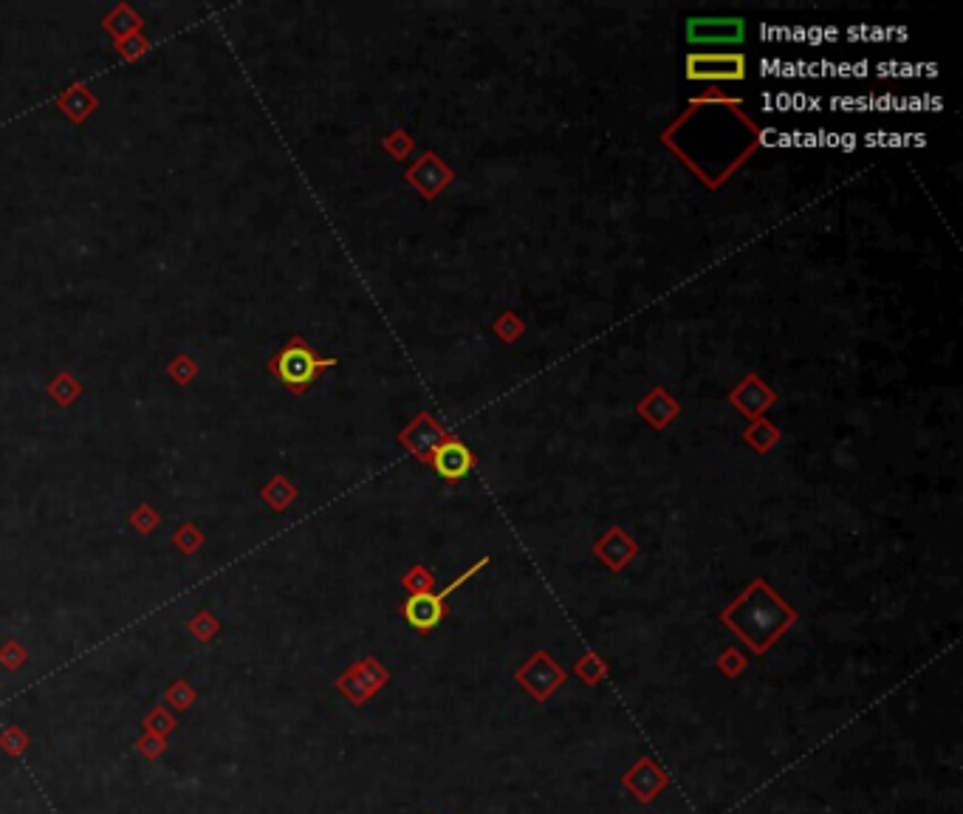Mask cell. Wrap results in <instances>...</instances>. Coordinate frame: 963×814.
Masks as SVG:
<instances>
[{
  "label": "cell",
  "mask_w": 963,
  "mask_h": 814,
  "mask_svg": "<svg viewBox=\"0 0 963 814\" xmlns=\"http://www.w3.org/2000/svg\"><path fill=\"white\" fill-rule=\"evenodd\" d=\"M794 619H797L794 608L783 603L763 580H755L723 611V622L732 631H738L755 653H763L777 636L786 634Z\"/></svg>",
  "instance_id": "cell-1"
},
{
  "label": "cell",
  "mask_w": 963,
  "mask_h": 814,
  "mask_svg": "<svg viewBox=\"0 0 963 814\" xmlns=\"http://www.w3.org/2000/svg\"><path fill=\"white\" fill-rule=\"evenodd\" d=\"M687 80L740 82L746 80V57L738 51H698L687 57Z\"/></svg>",
  "instance_id": "cell-2"
},
{
  "label": "cell",
  "mask_w": 963,
  "mask_h": 814,
  "mask_svg": "<svg viewBox=\"0 0 963 814\" xmlns=\"http://www.w3.org/2000/svg\"><path fill=\"white\" fill-rule=\"evenodd\" d=\"M331 365H334V359H320L305 342L294 340L277 357V376L294 391H303L305 385H311L317 379L322 368H331Z\"/></svg>",
  "instance_id": "cell-3"
},
{
  "label": "cell",
  "mask_w": 963,
  "mask_h": 814,
  "mask_svg": "<svg viewBox=\"0 0 963 814\" xmlns=\"http://www.w3.org/2000/svg\"><path fill=\"white\" fill-rule=\"evenodd\" d=\"M746 40L743 17H690L687 43L690 46H740Z\"/></svg>",
  "instance_id": "cell-4"
},
{
  "label": "cell",
  "mask_w": 963,
  "mask_h": 814,
  "mask_svg": "<svg viewBox=\"0 0 963 814\" xmlns=\"http://www.w3.org/2000/svg\"><path fill=\"white\" fill-rule=\"evenodd\" d=\"M404 181H407L416 193L427 198V201H435V198L441 196L452 181H455V173H452L450 164L444 162L438 153L427 150V153H421L416 162L404 170Z\"/></svg>",
  "instance_id": "cell-5"
},
{
  "label": "cell",
  "mask_w": 963,
  "mask_h": 814,
  "mask_svg": "<svg viewBox=\"0 0 963 814\" xmlns=\"http://www.w3.org/2000/svg\"><path fill=\"white\" fill-rule=\"evenodd\" d=\"M447 439H452V433H447L441 424L435 422L433 413H418L416 419L404 427L402 436H399V441H402L404 447H407L418 461H427V464H430V458H433L435 450H438V447H441Z\"/></svg>",
  "instance_id": "cell-6"
},
{
  "label": "cell",
  "mask_w": 963,
  "mask_h": 814,
  "mask_svg": "<svg viewBox=\"0 0 963 814\" xmlns=\"http://www.w3.org/2000/svg\"><path fill=\"white\" fill-rule=\"evenodd\" d=\"M385 682L387 670L376 659H362L348 673L339 676L337 687L351 699V704H365Z\"/></svg>",
  "instance_id": "cell-7"
},
{
  "label": "cell",
  "mask_w": 963,
  "mask_h": 814,
  "mask_svg": "<svg viewBox=\"0 0 963 814\" xmlns=\"http://www.w3.org/2000/svg\"><path fill=\"white\" fill-rule=\"evenodd\" d=\"M517 679H520V684L529 690L534 699L546 701L548 696H551V690H557V687L565 682V673H562V668H557V665L551 662V656H548V653L540 651V653H534L529 662L520 668Z\"/></svg>",
  "instance_id": "cell-8"
},
{
  "label": "cell",
  "mask_w": 963,
  "mask_h": 814,
  "mask_svg": "<svg viewBox=\"0 0 963 814\" xmlns=\"http://www.w3.org/2000/svg\"><path fill=\"white\" fill-rule=\"evenodd\" d=\"M729 402L735 405L740 416H746L749 422H755V419H763V413L777 402V393L771 391L760 376L749 374L735 391L729 393Z\"/></svg>",
  "instance_id": "cell-9"
},
{
  "label": "cell",
  "mask_w": 963,
  "mask_h": 814,
  "mask_svg": "<svg viewBox=\"0 0 963 814\" xmlns=\"http://www.w3.org/2000/svg\"><path fill=\"white\" fill-rule=\"evenodd\" d=\"M430 464H433V470L441 478H447V481H461V478H466V475L472 473V467H475V453L466 447V444H461V441L455 439H447L438 450L433 453V458H430Z\"/></svg>",
  "instance_id": "cell-10"
},
{
  "label": "cell",
  "mask_w": 963,
  "mask_h": 814,
  "mask_svg": "<svg viewBox=\"0 0 963 814\" xmlns=\"http://www.w3.org/2000/svg\"><path fill=\"white\" fill-rule=\"evenodd\" d=\"M636 413H639V416H642L644 422L650 424L653 430H667L670 422L681 416V402L664 391L661 385H656V388L647 393L642 402L636 405Z\"/></svg>",
  "instance_id": "cell-11"
},
{
  "label": "cell",
  "mask_w": 963,
  "mask_h": 814,
  "mask_svg": "<svg viewBox=\"0 0 963 814\" xmlns=\"http://www.w3.org/2000/svg\"><path fill=\"white\" fill-rule=\"evenodd\" d=\"M447 617V603L438 600V594L424 591V594H410V600L404 603V619L416 628V631H433L441 619Z\"/></svg>",
  "instance_id": "cell-12"
},
{
  "label": "cell",
  "mask_w": 963,
  "mask_h": 814,
  "mask_svg": "<svg viewBox=\"0 0 963 814\" xmlns=\"http://www.w3.org/2000/svg\"><path fill=\"white\" fill-rule=\"evenodd\" d=\"M636 552H639L636 540L630 538L627 532H622L619 526H613L608 535L594 546V554L602 560V563H605V566H608L610 571L625 569L627 563L636 557Z\"/></svg>",
  "instance_id": "cell-13"
},
{
  "label": "cell",
  "mask_w": 963,
  "mask_h": 814,
  "mask_svg": "<svg viewBox=\"0 0 963 814\" xmlns=\"http://www.w3.org/2000/svg\"><path fill=\"white\" fill-rule=\"evenodd\" d=\"M743 441H746L755 453L766 456L769 450L777 447V441H780V430H777V424L769 422V419H755V422L743 430Z\"/></svg>",
  "instance_id": "cell-14"
},
{
  "label": "cell",
  "mask_w": 963,
  "mask_h": 814,
  "mask_svg": "<svg viewBox=\"0 0 963 814\" xmlns=\"http://www.w3.org/2000/svg\"><path fill=\"white\" fill-rule=\"evenodd\" d=\"M492 331H495L503 342H517L526 334V323H523L517 314L506 311V314H500L498 320L492 323Z\"/></svg>",
  "instance_id": "cell-15"
},
{
  "label": "cell",
  "mask_w": 963,
  "mask_h": 814,
  "mask_svg": "<svg viewBox=\"0 0 963 814\" xmlns=\"http://www.w3.org/2000/svg\"><path fill=\"white\" fill-rule=\"evenodd\" d=\"M178 724H176V718L170 716L164 707H153L150 713H147V718H145V730L147 733H156V735H161V738H167V735L173 733L176 730Z\"/></svg>",
  "instance_id": "cell-16"
},
{
  "label": "cell",
  "mask_w": 963,
  "mask_h": 814,
  "mask_svg": "<svg viewBox=\"0 0 963 814\" xmlns=\"http://www.w3.org/2000/svg\"><path fill=\"white\" fill-rule=\"evenodd\" d=\"M164 701H170L173 710H187V707H193L195 690L184 682V679H178V682L170 684V690L164 693Z\"/></svg>",
  "instance_id": "cell-17"
},
{
  "label": "cell",
  "mask_w": 963,
  "mask_h": 814,
  "mask_svg": "<svg viewBox=\"0 0 963 814\" xmlns=\"http://www.w3.org/2000/svg\"><path fill=\"white\" fill-rule=\"evenodd\" d=\"M402 583L404 588H410L413 594H424V591H430V588L435 586V577L427 566H413V569L404 574Z\"/></svg>",
  "instance_id": "cell-18"
},
{
  "label": "cell",
  "mask_w": 963,
  "mask_h": 814,
  "mask_svg": "<svg viewBox=\"0 0 963 814\" xmlns=\"http://www.w3.org/2000/svg\"><path fill=\"white\" fill-rule=\"evenodd\" d=\"M263 495H266V501H269L274 509H286V506L294 501V489H291L289 484L283 481V478H274L272 484L266 487V492H263Z\"/></svg>",
  "instance_id": "cell-19"
},
{
  "label": "cell",
  "mask_w": 963,
  "mask_h": 814,
  "mask_svg": "<svg viewBox=\"0 0 963 814\" xmlns=\"http://www.w3.org/2000/svg\"><path fill=\"white\" fill-rule=\"evenodd\" d=\"M385 147H387V153H390L393 159H399V162H402V159H407V156H410V153L416 150V142H413V139H410V136H407L404 131H396V133H390V136H387Z\"/></svg>",
  "instance_id": "cell-20"
},
{
  "label": "cell",
  "mask_w": 963,
  "mask_h": 814,
  "mask_svg": "<svg viewBox=\"0 0 963 814\" xmlns=\"http://www.w3.org/2000/svg\"><path fill=\"white\" fill-rule=\"evenodd\" d=\"M0 747L6 749L9 755H20L29 749V735L23 733L20 727H9L6 733L0 735Z\"/></svg>",
  "instance_id": "cell-21"
},
{
  "label": "cell",
  "mask_w": 963,
  "mask_h": 814,
  "mask_svg": "<svg viewBox=\"0 0 963 814\" xmlns=\"http://www.w3.org/2000/svg\"><path fill=\"white\" fill-rule=\"evenodd\" d=\"M190 631H193L201 642H207V639H212L215 631H218V619L207 614V611H201V614H195L193 622H190Z\"/></svg>",
  "instance_id": "cell-22"
},
{
  "label": "cell",
  "mask_w": 963,
  "mask_h": 814,
  "mask_svg": "<svg viewBox=\"0 0 963 814\" xmlns=\"http://www.w3.org/2000/svg\"><path fill=\"white\" fill-rule=\"evenodd\" d=\"M577 673L588 684H594V682H599L602 676H605V665H602V662L596 659L594 653H588V656H585L582 662H577Z\"/></svg>",
  "instance_id": "cell-23"
},
{
  "label": "cell",
  "mask_w": 963,
  "mask_h": 814,
  "mask_svg": "<svg viewBox=\"0 0 963 814\" xmlns=\"http://www.w3.org/2000/svg\"><path fill=\"white\" fill-rule=\"evenodd\" d=\"M136 749H139L142 755H147V758H159L161 752L167 749V738H161V735H156V733H147V730H145V735L139 738Z\"/></svg>",
  "instance_id": "cell-24"
},
{
  "label": "cell",
  "mask_w": 963,
  "mask_h": 814,
  "mask_svg": "<svg viewBox=\"0 0 963 814\" xmlns=\"http://www.w3.org/2000/svg\"><path fill=\"white\" fill-rule=\"evenodd\" d=\"M23 662H26V651H23L17 642H9V645L0 648V665H3V668L17 670Z\"/></svg>",
  "instance_id": "cell-25"
},
{
  "label": "cell",
  "mask_w": 963,
  "mask_h": 814,
  "mask_svg": "<svg viewBox=\"0 0 963 814\" xmlns=\"http://www.w3.org/2000/svg\"><path fill=\"white\" fill-rule=\"evenodd\" d=\"M176 543H178V549H181V552L190 554V552H195L198 546H201V535L195 532L193 526H184V529H181V532L176 535Z\"/></svg>",
  "instance_id": "cell-26"
},
{
  "label": "cell",
  "mask_w": 963,
  "mask_h": 814,
  "mask_svg": "<svg viewBox=\"0 0 963 814\" xmlns=\"http://www.w3.org/2000/svg\"><path fill=\"white\" fill-rule=\"evenodd\" d=\"M133 526H136L139 532H150V529L156 526V515H153L150 509H139V512L133 515Z\"/></svg>",
  "instance_id": "cell-27"
}]
</instances>
